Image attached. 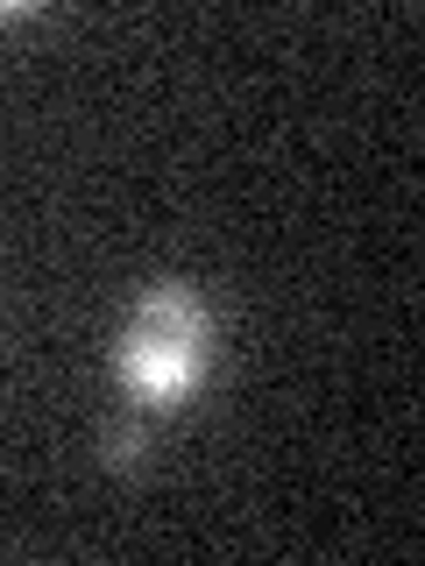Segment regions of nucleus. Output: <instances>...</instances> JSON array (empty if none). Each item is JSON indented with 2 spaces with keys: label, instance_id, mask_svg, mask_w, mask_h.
<instances>
[{
  "label": "nucleus",
  "instance_id": "1",
  "mask_svg": "<svg viewBox=\"0 0 425 566\" xmlns=\"http://www.w3.org/2000/svg\"><path fill=\"white\" fill-rule=\"evenodd\" d=\"M206 340H212V318L199 297L185 283H156L128 312V333H121V382L142 403L191 397V382L206 376Z\"/></svg>",
  "mask_w": 425,
  "mask_h": 566
},
{
  "label": "nucleus",
  "instance_id": "2",
  "mask_svg": "<svg viewBox=\"0 0 425 566\" xmlns=\"http://www.w3.org/2000/svg\"><path fill=\"white\" fill-rule=\"evenodd\" d=\"M142 453V424H114L106 432V460H135Z\"/></svg>",
  "mask_w": 425,
  "mask_h": 566
}]
</instances>
